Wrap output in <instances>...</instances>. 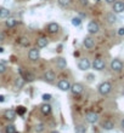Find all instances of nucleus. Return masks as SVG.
<instances>
[{"label":"nucleus","mask_w":124,"mask_h":133,"mask_svg":"<svg viewBox=\"0 0 124 133\" xmlns=\"http://www.w3.org/2000/svg\"><path fill=\"white\" fill-rule=\"evenodd\" d=\"M97 92H99V95L106 97V96H108L111 92H112V85H111L108 81H102V82L97 86Z\"/></svg>","instance_id":"f257e3e1"},{"label":"nucleus","mask_w":124,"mask_h":133,"mask_svg":"<svg viewBox=\"0 0 124 133\" xmlns=\"http://www.w3.org/2000/svg\"><path fill=\"white\" fill-rule=\"evenodd\" d=\"M110 69L112 70L113 73H122L124 69L123 61L119 59V58H113L110 63Z\"/></svg>","instance_id":"f03ea898"},{"label":"nucleus","mask_w":124,"mask_h":133,"mask_svg":"<svg viewBox=\"0 0 124 133\" xmlns=\"http://www.w3.org/2000/svg\"><path fill=\"white\" fill-rule=\"evenodd\" d=\"M42 79L45 81V82H48V84H54V82L56 81V74H55L54 70L49 69V70H46V71H44Z\"/></svg>","instance_id":"7ed1b4c3"},{"label":"nucleus","mask_w":124,"mask_h":133,"mask_svg":"<svg viewBox=\"0 0 124 133\" xmlns=\"http://www.w3.org/2000/svg\"><path fill=\"white\" fill-rule=\"evenodd\" d=\"M86 29H88V33L90 35L97 34V33L100 32V24H99V22L95 21V19L90 21L88 23V27H86Z\"/></svg>","instance_id":"20e7f679"},{"label":"nucleus","mask_w":124,"mask_h":133,"mask_svg":"<svg viewBox=\"0 0 124 133\" xmlns=\"http://www.w3.org/2000/svg\"><path fill=\"white\" fill-rule=\"evenodd\" d=\"M100 120V116L97 112L95 111H88L85 112V121L89 123H91V125H95V123L99 122Z\"/></svg>","instance_id":"39448f33"},{"label":"nucleus","mask_w":124,"mask_h":133,"mask_svg":"<svg viewBox=\"0 0 124 133\" xmlns=\"http://www.w3.org/2000/svg\"><path fill=\"white\" fill-rule=\"evenodd\" d=\"M91 68L96 71H102L106 68V63H105V61L102 58H95L91 62Z\"/></svg>","instance_id":"423d86ee"},{"label":"nucleus","mask_w":124,"mask_h":133,"mask_svg":"<svg viewBox=\"0 0 124 133\" xmlns=\"http://www.w3.org/2000/svg\"><path fill=\"white\" fill-rule=\"evenodd\" d=\"M71 86L72 84L69 82L68 79H60V80L57 81V88L60 90V91H63V92H67L71 90Z\"/></svg>","instance_id":"0eeeda50"},{"label":"nucleus","mask_w":124,"mask_h":133,"mask_svg":"<svg viewBox=\"0 0 124 133\" xmlns=\"http://www.w3.org/2000/svg\"><path fill=\"white\" fill-rule=\"evenodd\" d=\"M28 59L31 62H38L40 59V50L38 47H32L28 51Z\"/></svg>","instance_id":"6e6552de"},{"label":"nucleus","mask_w":124,"mask_h":133,"mask_svg":"<svg viewBox=\"0 0 124 133\" xmlns=\"http://www.w3.org/2000/svg\"><path fill=\"white\" fill-rule=\"evenodd\" d=\"M78 68H79V70H82V71H86V70H89L90 68H91V62H90V59L86 58V57L80 58V59L78 61Z\"/></svg>","instance_id":"1a4fd4ad"},{"label":"nucleus","mask_w":124,"mask_h":133,"mask_svg":"<svg viewBox=\"0 0 124 133\" xmlns=\"http://www.w3.org/2000/svg\"><path fill=\"white\" fill-rule=\"evenodd\" d=\"M95 39L92 38V35H86L84 38V40H83V46H84L85 49H88V50H91L95 47Z\"/></svg>","instance_id":"9d476101"},{"label":"nucleus","mask_w":124,"mask_h":133,"mask_svg":"<svg viewBox=\"0 0 124 133\" xmlns=\"http://www.w3.org/2000/svg\"><path fill=\"white\" fill-rule=\"evenodd\" d=\"M69 91L72 92V95H74V96L82 95L83 91H84V85L80 84V82H75V84H73L71 86V90H69Z\"/></svg>","instance_id":"9b49d317"},{"label":"nucleus","mask_w":124,"mask_h":133,"mask_svg":"<svg viewBox=\"0 0 124 133\" xmlns=\"http://www.w3.org/2000/svg\"><path fill=\"white\" fill-rule=\"evenodd\" d=\"M112 11L114 14H122L124 12V1L123 0H117L112 4Z\"/></svg>","instance_id":"f8f14e48"},{"label":"nucleus","mask_w":124,"mask_h":133,"mask_svg":"<svg viewBox=\"0 0 124 133\" xmlns=\"http://www.w3.org/2000/svg\"><path fill=\"white\" fill-rule=\"evenodd\" d=\"M36 45L38 49H44L49 45V39L46 36H39V38L36 40Z\"/></svg>","instance_id":"ddd939ff"},{"label":"nucleus","mask_w":124,"mask_h":133,"mask_svg":"<svg viewBox=\"0 0 124 133\" xmlns=\"http://www.w3.org/2000/svg\"><path fill=\"white\" fill-rule=\"evenodd\" d=\"M20 73H21V77L25 81H27V82H32V81L36 80V76H34L32 73H29V71H25V70H22V68L20 69Z\"/></svg>","instance_id":"4468645a"},{"label":"nucleus","mask_w":124,"mask_h":133,"mask_svg":"<svg viewBox=\"0 0 124 133\" xmlns=\"http://www.w3.org/2000/svg\"><path fill=\"white\" fill-rule=\"evenodd\" d=\"M60 30V25L57 24L56 22H50L49 24L46 25V32L50 34H56Z\"/></svg>","instance_id":"2eb2a0df"},{"label":"nucleus","mask_w":124,"mask_h":133,"mask_svg":"<svg viewBox=\"0 0 124 133\" xmlns=\"http://www.w3.org/2000/svg\"><path fill=\"white\" fill-rule=\"evenodd\" d=\"M116 15L117 14H114L113 11H112V12H107V14L105 15V19L107 21L108 24H114V23H117L118 22V18H117Z\"/></svg>","instance_id":"dca6fc26"},{"label":"nucleus","mask_w":124,"mask_h":133,"mask_svg":"<svg viewBox=\"0 0 124 133\" xmlns=\"http://www.w3.org/2000/svg\"><path fill=\"white\" fill-rule=\"evenodd\" d=\"M16 117H17V112H16V110L9 109V110H6V111H5V119H6L7 121L14 122L15 120H16Z\"/></svg>","instance_id":"f3484780"},{"label":"nucleus","mask_w":124,"mask_h":133,"mask_svg":"<svg viewBox=\"0 0 124 133\" xmlns=\"http://www.w3.org/2000/svg\"><path fill=\"white\" fill-rule=\"evenodd\" d=\"M55 65L58 68V69H64L67 66V61L63 57H56L55 58Z\"/></svg>","instance_id":"a211bd4d"},{"label":"nucleus","mask_w":124,"mask_h":133,"mask_svg":"<svg viewBox=\"0 0 124 133\" xmlns=\"http://www.w3.org/2000/svg\"><path fill=\"white\" fill-rule=\"evenodd\" d=\"M101 127L105 131H112L114 128V122L112 120H105V121L101 122Z\"/></svg>","instance_id":"6ab92c4d"},{"label":"nucleus","mask_w":124,"mask_h":133,"mask_svg":"<svg viewBox=\"0 0 124 133\" xmlns=\"http://www.w3.org/2000/svg\"><path fill=\"white\" fill-rule=\"evenodd\" d=\"M51 110H52V108H51V105H50L49 103H43V104L40 105V111H42L44 115L51 114Z\"/></svg>","instance_id":"aec40b11"},{"label":"nucleus","mask_w":124,"mask_h":133,"mask_svg":"<svg viewBox=\"0 0 124 133\" xmlns=\"http://www.w3.org/2000/svg\"><path fill=\"white\" fill-rule=\"evenodd\" d=\"M17 24H18V21L16 18L9 17V18H6V21H5V25H6L7 28H14V27H16Z\"/></svg>","instance_id":"412c9836"},{"label":"nucleus","mask_w":124,"mask_h":133,"mask_svg":"<svg viewBox=\"0 0 124 133\" xmlns=\"http://www.w3.org/2000/svg\"><path fill=\"white\" fill-rule=\"evenodd\" d=\"M11 15V11L6 7H0V18H9Z\"/></svg>","instance_id":"4be33fe9"},{"label":"nucleus","mask_w":124,"mask_h":133,"mask_svg":"<svg viewBox=\"0 0 124 133\" xmlns=\"http://www.w3.org/2000/svg\"><path fill=\"white\" fill-rule=\"evenodd\" d=\"M57 4H58V6L66 9V7H69V6H71L72 0H57Z\"/></svg>","instance_id":"5701e85b"},{"label":"nucleus","mask_w":124,"mask_h":133,"mask_svg":"<svg viewBox=\"0 0 124 133\" xmlns=\"http://www.w3.org/2000/svg\"><path fill=\"white\" fill-rule=\"evenodd\" d=\"M5 133H17V130H16V126L14 123H10L5 127Z\"/></svg>","instance_id":"b1692460"},{"label":"nucleus","mask_w":124,"mask_h":133,"mask_svg":"<svg viewBox=\"0 0 124 133\" xmlns=\"http://www.w3.org/2000/svg\"><path fill=\"white\" fill-rule=\"evenodd\" d=\"M44 130H45V125H44V123H42V122L37 123L36 126H34V132H36V133H42Z\"/></svg>","instance_id":"393cba45"},{"label":"nucleus","mask_w":124,"mask_h":133,"mask_svg":"<svg viewBox=\"0 0 124 133\" xmlns=\"http://www.w3.org/2000/svg\"><path fill=\"white\" fill-rule=\"evenodd\" d=\"M86 132V126L83 123H79L75 126V133H85Z\"/></svg>","instance_id":"a878e982"},{"label":"nucleus","mask_w":124,"mask_h":133,"mask_svg":"<svg viewBox=\"0 0 124 133\" xmlns=\"http://www.w3.org/2000/svg\"><path fill=\"white\" fill-rule=\"evenodd\" d=\"M18 42H20V45H21V46H23V47H27V46L29 45V39L27 38V36H22V38H20Z\"/></svg>","instance_id":"bb28decb"},{"label":"nucleus","mask_w":124,"mask_h":133,"mask_svg":"<svg viewBox=\"0 0 124 133\" xmlns=\"http://www.w3.org/2000/svg\"><path fill=\"white\" fill-rule=\"evenodd\" d=\"M16 112H17V115L23 116L26 112H27V108H25V107L20 105V107H17V109H16Z\"/></svg>","instance_id":"cd10ccee"},{"label":"nucleus","mask_w":124,"mask_h":133,"mask_svg":"<svg viewBox=\"0 0 124 133\" xmlns=\"http://www.w3.org/2000/svg\"><path fill=\"white\" fill-rule=\"evenodd\" d=\"M71 22H72V25H74V27H79V25L82 24V18L80 17H73Z\"/></svg>","instance_id":"c85d7f7f"},{"label":"nucleus","mask_w":124,"mask_h":133,"mask_svg":"<svg viewBox=\"0 0 124 133\" xmlns=\"http://www.w3.org/2000/svg\"><path fill=\"white\" fill-rule=\"evenodd\" d=\"M51 98H52V97H51V95H49V93H44V95L42 96V99L44 103H49V102L51 101Z\"/></svg>","instance_id":"c756f323"},{"label":"nucleus","mask_w":124,"mask_h":133,"mask_svg":"<svg viewBox=\"0 0 124 133\" xmlns=\"http://www.w3.org/2000/svg\"><path fill=\"white\" fill-rule=\"evenodd\" d=\"M23 84H25V80L22 77H18L17 80H16V87L17 88H21L23 86Z\"/></svg>","instance_id":"7c9ffc66"},{"label":"nucleus","mask_w":124,"mask_h":133,"mask_svg":"<svg viewBox=\"0 0 124 133\" xmlns=\"http://www.w3.org/2000/svg\"><path fill=\"white\" fill-rule=\"evenodd\" d=\"M6 70H7V66L5 63H3V62H0V74H4V73H6Z\"/></svg>","instance_id":"2f4dec72"},{"label":"nucleus","mask_w":124,"mask_h":133,"mask_svg":"<svg viewBox=\"0 0 124 133\" xmlns=\"http://www.w3.org/2000/svg\"><path fill=\"white\" fill-rule=\"evenodd\" d=\"M117 34L119 35V36H124V28H119V29H118Z\"/></svg>","instance_id":"473e14b6"},{"label":"nucleus","mask_w":124,"mask_h":133,"mask_svg":"<svg viewBox=\"0 0 124 133\" xmlns=\"http://www.w3.org/2000/svg\"><path fill=\"white\" fill-rule=\"evenodd\" d=\"M80 3H82V5L83 6H86V5H88V0H80Z\"/></svg>","instance_id":"72a5a7b5"},{"label":"nucleus","mask_w":124,"mask_h":133,"mask_svg":"<svg viewBox=\"0 0 124 133\" xmlns=\"http://www.w3.org/2000/svg\"><path fill=\"white\" fill-rule=\"evenodd\" d=\"M105 1H106L107 4H111V5H112V4H113L114 1H117V0H105Z\"/></svg>","instance_id":"f704fd0d"},{"label":"nucleus","mask_w":124,"mask_h":133,"mask_svg":"<svg viewBox=\"0 0 124 133\" xmlns=\"http://www.w3.org/2000/svg\"><path fill=\"white\" fill-rule=\"evenodd\" d=\"M4 102H5V97L0 95V103H4Z\"/></svg>","instance_id":"c9c22d12"},{"label":"nucleus","mask_w":124,"mask_h":133,"mask_svg":"<svg viewBox=\"0 0 124 133\" xmlns=\"http://www.w3.org/2000/svg\"><path fill=\"white\" fill-rule=\"evenodd\" d=\"M121 127H122V130L124 131V119H123V120H122V121H121Z\"/></svg>","instance_id":"e433bc0d"},{"label":"nucleus","mask_w":124,"mask_h":133,"mask_svg":"<svg viewBox=\"0 0 124 133\" xmlns=\"http://www.w3.org/2000/svg\"><path fill=\"white\" fill-rule=\"evenodd\" d=\"M4 52V49H3V47H0V53H3Z\"/></svg>","instance_id":"4c0bfd02"},{"label":"nucleus","mask_w":124,"mask_h":133,"mask_svg":"<svg viewBox=\"0 0 124 133\" xmlns=\"http://www.w3.org/2000/svg\"><path fill=\"white\" fill-rule=\"evenodd\" d=\"M50 133H60V132H57V131H51Z\"/></svg>","instance_id":"58836bf2"},{"label":"nucleus","mask_w":124,"mask_h":133,"mask_svg":"<svg viewBox=\"0 0 124 133\" xmlns=\"http://www.w3.org/2000/svg\"><path fill=\"white\" fill-rule=\"evenodd\" d=\"M0 41H3V35L0 34Z\"/></svg>","instance_id":"ea45409f"}]
</instances>
